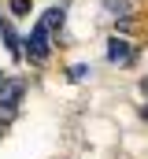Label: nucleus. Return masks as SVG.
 I'll use <instances>...</instances> for the list:
<instances>
[{"label": "nucleus", "mask_w": 148, "mask_h": 159, "mask_svg": "<svg viewBox=\"0 0 148 159\" xmlns=\"http://www.w3.org/2000/svg\"><path fill=\"white\" fill-rule=\"evenodd\" d=\"M22 96H26V81L22 78H4L0 81V119L4 122H11L15 115H19Z\"/></svg>", "instance_id": "1"}, {"label": "nucleus", "mask_w": 148, "mask_h": 159, "mask_svg": "<svg viewBox=\"0 0 148 159\" xmlns=\"http://www.w3.org/2000/svg\"><path fill=\"white\" fill-rule=\"evenodd\" d=\"M22 48H26V56H30L34 63H44V59L52 56V34H48V30L37 22L34 30L26 34V44H22Z\"/></svg>", "instance_id": "2"}, {"label": "nucleus", "mask_w": 148, "mask_h": 159, "mask_svg": "<svg viewBox=\"0 0 148 159\" xmlns=\"http://www.w3.org/2000/svg\"><path fill=\"white\" fill-rule=\"evenodd\" d=\"M133 56H137V52H133L126 41H118V37L108 41V63H115V67H130V63H133Z\"/></svg>", "instance_id": "3"}, {"label": "nucleus", "mask_w": 148, "mask_h": 159, "mask_svg": "<svg viewBox=\"0 0 148 159\" xmlns=\"http://www.w3.org/2000/svg\"><path fill=\"white\" fill-rule=\"evenodd\" d=\"M63 22H67V7H63V4H59V7H48V11L41 15V26H44L48 34H59Z\"/></svg>", "instance_id": "4"}, {"label": "nucleus", "mask_w": 148, "mask_h": 159, "mask_svg": "<svg viewBox=\"0 0 148 159\" xmlns=\"http://www.w3.org/2000/svg\"><path fill=\"white\" fill-rule=\"evenodd\" d=\"M0 41L11 48V56H19V34L7 26V19H4V15H0Z\"/></svg>", "instance_id": "5"}, {"label": "nucleus", "mask_w": 148, "mask_h": 159, "mask_svg": "<svg viewBox=\"0 0 148 159\" xmlns=\"http://www.w3.org/2000/svg\"><path fill=\"white\" fill-rule=\"evenodd\" d=\"M7 7H11V15H30V0H7Z\"/></svg>", "instance_id": "6"}, {"label": "nucleus", "mask_w": 148, "mask_h": 159, "mask_svg": "<svg viewBox=\"0 0 148 159\" xmlns=\"http://www.w3.org/2000/svg\"><path fill=\"white\" fill-rule=\"evenodd\" d=\"M108 11H115V15H130V7L118 4V0H108Z\"/></svg>", "instance_id": "7"}, {"label": "nucleus", "mask_w": 148, "mask_h": 159, "mask_svg": "<svg viewBox=\"0 0 148 159\" xmlns=\"http://www.w3.org/2000/svg\"><path fill=\"white\" fill-rule=\"evenodd\" d=\"M141 93H145V96H148V78H145V81H141Z\"/></svg>", "instance_id": "8"}, {"label": "nucleus", "mask_w": 148, "mask_h": 159, "mask_svg": "<svg viewBox=\"0 0 148 159\" xmlns=\"http://www.w3.org/2000/svg\"><path fill=\"white\" fill-rule=\"evenodd\" d=\"M0 133H4V119H0Z\"/></svg>", "instance_id": "9"}, {"label": "nucleus", "mask_w": 148, "mask_h": 159, "mask_svg": "<svg viewBox=\"0 0 148 159\" xmlns=\"http://www.w3.org/2000/svg\"><path fill=\"white\" fill-rule=\"evenodd\" d=\"M0 81H4V78H0Z\"/></svg>", "instance_id": "10"}]
</instances>
